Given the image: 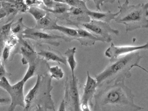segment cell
I'll list each match as a JSON object with an SVG mask.
<instances>
[{
  "label": "cell",
  "instance_id": "5bb4252c",
  "mask_svg": "<svg viewBox=\"0 0 148 111\" xmlns=\"http://www.w3.org/2000/svg\"><path fill=\"white\" fill-rule=\"evenodd\" d=\"M58 18L57 17L53 15L52 13L47 12L45 17L36 21L37 24L35 27L43 31L52 30L53 27L58 24Z\"/></svg>",
  "mask_w": 148,
  "mask_h": 111
},
{
  "label": "cell",
  "instance_id": "4316f807",
  "mask_svg": "<svg viewBox=\"0 0 148 111\" xmlns=\"http://www.w3.org/2000/svg\"><path fill=\"white\" fill-rule=\"evenodd\" d=\"M10 74H8L5 68V67L3 66V65H1L0 66V80L5 77L6 78H8L10 76Z\"/></svg>",
  "mask_w": 148,
  "mask_h": 111
},
{
  "label": "cell",
  "instance_id": "d6a6232c",
  "mask_svg": "<svg viewBox=\"0 0 148 111\" xmlns=\"http://www.w3.org/2000/svg\"><path fill=\"white\" fill-rule=\"evenodd\" d=\"M103 1V3L104 5V3H113L115 0H102Z\"/></svg>",
  "mask_w": 148,
  "mask_h": 111
},
{
  "label": "cell",
  "instance_id": "f35d334b",
  "mask_svg": "<svg viewBox=\"0 0 148 111\" xmlns=\"http://www.w3.org/2000/svg\"><path fill=\"white\" fill-rule=\"evenodd\" d=\"M82 1H84V2H86V1H89V0H82Z\"/></svg>",
  "mask_w": 148,
  "mask_h": 111
},
{
  "label": "cell",
  "instance_id": "74e56055",
  "mask_svg": "<svg viewBox=\"0 0 148 111\" xmlns=\"http://www.w3.org/2000/svg\"><path fill=\"white\" fill-rule=\"evenodd\" d=\"M2 7V4H1V1H0V8Z\"/></svg>",
  "mask_w": 148,
  "mask_h": 111
},
{
  "label": "cell",
  "instance_id": "83f0119b",
  "mask_svg": "<svg viewBox=\"0 0 148 111\" xmlns=\"http://www.w3.org/2000/svg\"><path fill=\"white\" fill-rule=\"evenodd\" d=\"M25 2L28 6H29L30 5H32L34 4H40L41 1L38 0H25Z\"/></svg>",
  "mask_w": 148,
  "mask_h": 111
},
{
  "label": "cell",
  "instance_id": "3957f363",
  "mask_svg": "<svg viewBox=\"0 0 148 111\" xmlns=\"http://www.w3.org/2000/svg\"><path fill=\"white\" fill-rule=\"evenodd\" d=\"M51 80L49 74L37 76L35 85L25 96V107L23 111H34L38 106L56 111L51 95L53 89Z\"/></svg>",
  "mask_w": 148,
  "mask_h": 111
},
{
  "label": "cell",
  "instance_id": "603a6c76",
  "mask_svg": "<svg viewBox=\"0 0 148 111\" xmlns=\"http://www.w3.org/2000/svg\"><path fill=\"white\" fill-rule=\"evenodd\" d=\"M11 104V99L8 92L0 87V107Z\"/></svg>",
  "mask_w": 148,
  "mask_h": 111
},
{
  "label": "cell",
  "instance_id": "d6986e66",
  "mask_svg": "<svg viewBox=\"0 0 148 111\" xmlns=\"http://www.w3.org/2000/svg\"><path fill=\"white\" fill-rule=\"evenodd\" d=\"M27 27L23 23V18H19L17 22L13 23L11 26V31L12 35L16 36L18 38L22 37V33L26 29Z\"/></svg>",
  "mask_w": 148,
  "mask_h": 111
},
{
  "label": "cell",
  "instance_id": "2e32d148",
  "mask_svg": "<svg viewBox=\"0 0 148 111\" xmlns=\"http://www.w3.org/2000/svg\"><path fill=\"white\" fill-rule=\"evenodd\" d=\"M86 14L92 20L109 23L111 20L115 19L120 14V12L119 11L116 13H112L110 11H108L107 12H101L92 11L89 10L86 12Z\"/></svg>",
  "mask_w": 148,
  "mask_h": 111
},
{
  "label": "cell",
  "instance_id": "f1b7e54d",
  "mask_svg": "<svg viewBox=\"0 0 148 111\" xmlns=\"http://www.w3.org/2000/svg\"><path fill=\"white\" fill-rule=\"evenodd\" d=\"M94 2V3L96 6V8L99 10V11H101V8L100 6L103 5V1L102 0H92Z\"/></svg>",
  "mask_w": 148,
  "mask_h": 111
},
{
  "label": "cell",
  "instance_id": "277c9868",
  "mask_svg": "<svg viewBox=\"0 0 148 111\" xmlns=\"http://www.w3.org/2000/svg\"><path fill=\"white\" fill-rule=\"evenodd\" d=\"M120 14L115 18V22L124 24L126 32L133 31L140 29H148V2L138 5H129L126 0L118 7Z\"/></svg>",
  "mask_w": 148,
  "mask_h": 111
},
{
  "label": "cell",
  "instance_id": "d590c367",
  "mask_svg": "<svg viewBox=\"0 0 148 111\" xmlns=\"http://www.w3.org/2000/svg\"><path fill=\"white\" fill-rule=\"evenodd\" d=\"M136 67H139V68H141V69H143V70H144V71H145V72H147V73H148V71H147V69H145V68H143V67H142L140 66H139V65H137V66H136Z\"/></svg>",
  "mask_w": 148,
  "mask_h": 111
},
{
  "label": "cell",
  "instance_id": "f546056e",
  "mask_svg": "<svg viewBox=\"0 0 148 111\" xmlns=\"http://www.w3.org/2000/svg\"><path fill=\"white\" fill-rule=\"evenodd\" d=\"M58 111H66V106L64 99L61 101V104H60L59 108Z\"/></svg>",
  "mask_w": 148,
  "mask_h": 111
},
{
  "label": "cell",
  "instance_id": "8d00e7d4",
  "mask_svg": "<svg viewBox=\"0 0 148 111\" xmlns=\"http://www.w3.org/2000/svg\"><path fill=\"white\" fill-rule=\"evenodd\" d=\"M1 65H2V61H1V58H0V66H1Z\"/></svg>",
  "mask_w": 148,
  "mask_h": 111
},
{
  "label": "cell",
  "instance_id": "ac0fdd59",
  "mask_svg": "<svg viewBox=\"0 0 148 111\" xmlns=\"http://www.w3.org/2000/svg\"><path fill=\"white\" fill-rule=\"evenodd\" d=\"M76 51L75 47L71 48H68L65 52V56L66 58L67 63L69 65L71 71V76H75V70L77 66V62L75 58V54Z\"/></svg>",
  "mask_w": 148,
  "mask_h": 111
},
{
  "label": "cell",
  "instance_id": "e0dca14e",
  "mask_svg": "<svg viewBox=\"0 0 148 111\" xmlns=\"http://www.w3.org/2000/svg\"><path fill=\"white\" fill-rule=\"evenodd\" d=\"M52 30L58 31L62 34L64 41L66 42H70L74 40H77L78 38V33L76 29L69 28L66 26H60L56 24Z\"/></svg>",
  "mask_w": 148,
  "mask_h": 111
},
{
  "label": "cell",
  "instance_id": "4dcf8cb0",
  "mask_svg": "<svg viewBox=\"0 0 148 111\" xmlns=\"http://www.w3.org/2000/svg\"><path fill=\"white\" fill-rule=\"evenodd\" d=\"M8 15L5 10L2 7L0 8V20L4 18Z\"/></svg>",
  "mask_w": 148,
  "mask_h": 111
},
{
  "label": "cell",
  "instance_id": "8992f818",
  "mask_svg": "<svg viewBox=\"0 0 148 111\" xmlns=\"http://www.w3.org/2000/svg\"><path fill=\"white\" fill-rule=\"evenodd\" d=\"M25 82L23 80L18 82L14 85H11L8 80V78L4 77L0 80V87L5 90L11 99L8 111H14L17 106L25 107V98L23 94V89Z\"/></svg>",
  "mask_w": 148,
  "mask_h": 111
},
{
  "label": "cell",
  "instance_id": "836d02e7",
  "mask_svg": "<svg viewBox=\"0 0 148 111\" xmlns=\"http://www.w3.org/2000/svg\"><path fill=\"white\" fill-rule=\"evenodd\" d=\"M82 111H91V110H90L89 106H84L82 107Z\"/></svg>",
  "mask_w": 148,
  "mask_h": 111
},
{
  "label": "cell",
  "instance_id": "4fadbf2b",
  "mask_svg": "<svg viewBox=\"0 0 148 111\" xmlns=\"http://www.w3.org/2000/svg\"><path fill=\"white\" fill-rule=\"evenodd\" d=\"M39 57H41L47 61H54L67 66L66 58L58 51L54 50H40L37 52Z\"/></svg>",
  "mask_w": 148,
  "mask_h": 111
},
{
  "label": "cell",
  "instance_id": "5b68a950",
  "mask_svg": "<svg viewBox=\"0 0 148 111\" xmlns=\"http://www.w3.org/2000/svg\"><path fill=\"white\" fill-rule=\"evenodd\" d=\"M79 85L76 76H70L67 77L64 101L66 108L70 111H82Z\"/></svg>",
  "mask_w": 148,
  "mask_h": 111
},
{
  "label": "cell",
  "instance_id": "30bf717a",
  "mask_svg": "<svg viewBox=\"0 0 148 111\" xmlns=\"http://www.w3.org/2000/svg\"><path fill=\"white\" fill-rule=\"evenodd\" d=\"M141 50H148V41L145 44L138 46H116L112 43L110 47L105 51V56L110 59H116L121 55L129 54Z\"/></svg>",
  "mask_w": 148,
  "mask_h": 111
},
{
  "label": "cell",
  "instance_id": "ba28073f",
  "mask_svg": "<svg viewBox=\"0 0 148 111\" xmlns=\"http://www.w3.org/2000/svg\"><path fill=\"white\" fill-rule=\"evenodd\" d=\"M22 38L30 39L39 44H50L55 47H58L60 43L58 40L64 39L62 36H59L45 32V31L40 30L35 27L30 28L27 27L26 29L22 33Z\"/></svg>",
  "mask_w": 148,
  "mask_h": 111
},
{
  "label": "cell",
  "instance_id": "484cf974",
  "mask_svg": "<svg viewBox=\"0 0 148 111\" xmlns=\"http://www.w3.org/2000/svg\"><path fill=\"white\" fill-rule=\"evenodd\" d=\"M12 48H13V47H12L11 46H9L8 44H5V45L3 51H2V59L5 62L8 61V59L10 55V53H11V51Z\"/></svg>",
  "mask_w": 148,
  "mask_h": 111
},
{
  "label": "cell",
  "instance_id": "7402d4cb",
  "mask_svg": "<svg viewBox=\"0 0 148 111\" xmlns=\"http://www.w3.org/2000/svg\"><path fill=\"white\" fill-rule=\"evenodd\" d=\"M65 3L70 7L79 8L85 12H87L89 9L87 7L86 2L82 0H64Z\"/></svg>",
  "mask_w": 148,
  "mask_h": 111
},
{
  "label": "cell",
  "instance_id": "6da1fadb",
  "mask_svg": "<svg viewBox=\"0 0 148 111\" xmlns=\"http://www.w3.org/2000/svg\"><path fill=\"white\" fill-rule=\"evenodd\" d=\"M132 90L119 82L97 87L94 96L93 111H140L143 108L134 103Z\"/></svg>",
  "mask_w": 148,
  "mask_h": 111
},
{
  "label": "cell",
  "instance_id": "9c48e42d",
  "mask_svg": "<svg viewBox=\"0 0 148 111\" xmlns=\"http://www.w3.org/2000/svg\"><path fill=\"white\" fill-rule=\"evenodd\" d=\"M18 46L15 50L14 54L20 53L22 55V63L25 65L30 64L36 61L38 56L35 51V47L29 41L22 37L18 38Z\"/></svg>",
  "mask_w": 148,
  "mask_h": 111
},
{
  "label": "cell",
  "instance_id": "ffe728a7",
  "mask_svg": "<svg viewBox=\"0 0 148 111\" xmlns=\"http://www.w3.org/2000/svg\"><path fill=\"white\" fill-rule=\"evenodd\" d=\"M27 11L34 17L36 21L46 16L47 13V11H46L43 8L38 7L36 6H30Z\"/></svg>",
  "mask_w": 148,
  "mask_h": 111
},
{
  "label": "cell",
  "instance_id": "d4e9b609",
  "mask_svg": "<svg viewBox=\"0 0 148 111\" xmlns=\"http://www.w3.org/2000/svg\"><path fill=\"white\" fill-rule=\"evenodd\" d=\"M13 23V21L9 22L7 24H5L1 28V37L0 38H5V40L8 37V33H10L12 24Z\"/></svg>",
  "mask_w": 148,
  "mask_h": 111
},
{
  "label": "cell",
  "instance_id": "e575fe53",
  "mask_svg": "<svg viewBox=\"0 0 148 111\" xmlns=\"http://www.w3.org/2000/svg\"><path fill=\"white\" fill-rule=\"evenodd\" d=\"M55 2H59V3H65V1L64 0H52Z\"/></svg>",
  "mask_w": 148,
  "mask_h": 111
},
{
  "label": "cell",
  "instance_id": "1f68e13d",
  "mask_svg": "<svg viewBox=\"0 0 148 111\" xmlns=\"http://www.w3.org/2000/svg\"><path fill=\"white\" fill-rule=\"evenodd\" d=\"M34 111H47V109L43 106H38Z\"/></svg>",
  "mask_w": 148,
  "mask_h": 111
},
{
  "label": "cell",
  "instance_id": "52a82bcc",
  "mask_svg": "<svg viewBox=\"0 0 148 111\" xmlns=\"http://www.w3.org/2000/svg\"><path fill=\"white\" fill-rule=\"evenodd\" d=\"M81 26L97 37L102 42H111L112 41V35H119L118 30L112 29L109 23L103 21L91 20L89 22L82 23Z\"/></svg>",
  "mask_w": 148,
  "mask_h": 111
},
{
  "label": "cell",
  "instance_id": "44dd1931",
  "mask_svg": "<svg viewBox=\"0 0 148 111\" xmlns=\"http://www.w3.org/2000/svg\"><path fill=\"white\" fill-rule=\"evenodd\" d=\"M49 72L50 74V77L57 80L62 79L64 76V72L63 70L58 66L50 67Z\"/></svg>",
  "mask_w": 148,
  "mask_h": 111
},
{
  "label": "cell",
  "instance_id": "8fae6325",
  "mask_svg": "<svg viewBox=\"0 0 148 111\" xmlns=\"http://www.w3.org/2000/svg\"><path fill=\"white\" fill-rule=\"evenodd\" d=\"M49 68L50 67L47 61L43 58H39L38 57L36 61L29 64L28 69L22 80L26 82L31 78L35 76L48 74Z\"/></svg>",
  "mask_w": 148,
  "mask_h": 111
},
{
  "label": "cell",
  "instance_id": "9a60e30c",
  "mask_svg": "<svg viewBox=\"0 0 148 111\" xmlns=\"http://www.w3.org/2000/svg\"><path fill=\"white\" fill-rule=\"evenodd\" d=\"M78 38L77 40L84 46H91L95 44L96 41H100V39L88 30L79 28L77 29Z\"/></svg>",
  "mask_w": 148,
  "mask_h": 111
},
{
  "label": "cell",
  "instance_id": "7a4b0ae2",
  "mask_svg": "<svg viewBox=\"0 0 148 111\" xmlns=\"http://www.w3.org/2000/svg\"><path fill=\"white\" fill-rule=\"evenodd\" d=\"M143 57L139 52L130 53L125 56L110 60V64L104 71L95 76L97 87L104 85L124 82L132 77L131 69L139 65Z\"/></svg>",
  "mask_w": 148,
  "mask_h": 111
},
{
  "label": "cell",
  "instance_id": "cb8c5ba5",
  "mask_svg": "<svg viewBox=\"0 0 148 111\" xmlns=\"http://www.w3.org/2000/svg\"><path fill=\"white\" fill-rule=\"evenodd\" d=\"M1 4L2 7L5 10L8 15L16 14L18 11L15 7V5L11 3L6 1H1Z\"/></svg>",
  "mask_w": 148,
  "mask_h": 111
},
{
  "label": "cell",
  "instance_id": "7c38bea8",
  "mask_svg": "<svg viewBox=\"0 0 148 111\" xmlns=\"http://www.w3.org/2000/svg\"><path fill=\"white\" fill-rule=\"evenodd\" d=\"M97 89V83L95 79L92 78L87 72V80L84 86V92L81 98L82 107L90 106L91 108L93 107L92 99L95 94Z\"/></svg>",
  "mask_w": 148,
  "mask_h": 111
}]
</instances>
